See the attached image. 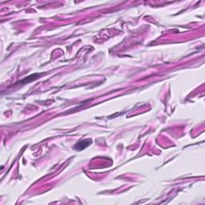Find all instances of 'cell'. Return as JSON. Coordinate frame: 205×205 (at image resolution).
I'll list each match as a JSON object with an SVG mask.
<instances>
[{
    "label": "cell",
    "instance_id": "6da1fadb",
    "mask_svg": "<svg viewBox=\"0 0 205 205\" xmlns=\"http://www.w3.org/2000/svg\"><path fill=\"white\" fill-rule=\"evenodd\" d=\"M91 144V139H87V140H83V141H80V143H78L77 144H75V146H74V149H76V150H79V151H80V150H83V149L86 148L89 144Z\"/></svg>",
    "mask_w": 205,
    "mask_h": 205
}]
</instances>
